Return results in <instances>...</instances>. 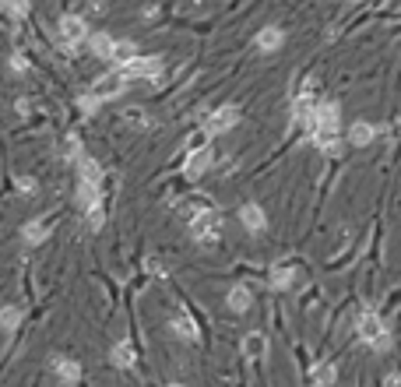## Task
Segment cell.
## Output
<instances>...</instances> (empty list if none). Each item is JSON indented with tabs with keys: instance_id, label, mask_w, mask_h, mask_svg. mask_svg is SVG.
<instances>
[{
	"instance_id": "1",
	"label": "cell",
	"mask_w": 401,
	"mask_h": 387,
	"mask_svg": "<svg viewBox=\"0 0 401 387\" xmlns=\"http://www.w3.org/2000/svg\"><path fill=\"white\" fill-rule=\"evenodd\" d=\"M88 39H92V28L81 15H64L60 25H56V42H60L67 53H78Z\"/></svg>"
},
{
	"instance_id": "2",
	"label": "cell",
	"mask_w": 401,
	"mask_h": 387,
	"mask_svg": "<svg viewBox=\"0 0 401 387\" xmlns=\"http://www.w3.org/2000/svg\"><path fill=\"white\" fill-rule=\"evenodd\" d=\"M190 236H194V243H201V247L218 243V240H222V211H218V208H208V211L194 215V218H190Z\"/></svg>"
},
{
	"instance_id": "3",
	"label": "cell",
	"mask_w": 401,
	"mask_h": 387,
	"mask_svg": "<svg viewBox=\"0 0 401 387\" xmlns=\"http://www.w3.org/2000/svg\"><path fill=\"white\" fill-rule=\"evenodd\" d=\"M240 106H233V102H229V106H218V109H208V113H201V124L218 138V134H225V131H233L236 124H240Z\"/></svg>"
},
{
	"instance_id": "4",
	"label": "cell",
	"mask_w": 401,
	"mask_h": 387,
	"mask_svg": "<svg viewBox=\"0 0 401 387\" xmlns=\"http://www.w3.org/2000/svg\"><path fill=\"white\" fill-rule=\"evenodd\" d=\"M56 222H60V211H56V215H39V218H32V222L22 226V240H25L28 247H39V243H46V240L53 236Z\"/></svg>"
},
{
	"instance_id": "5",
	"label": "cell",
	"mask_w": 401,
	"mask_h": 387,
	"mask_svg": "<svg viewBox=\"0 0 401 387\" xmlns=\"http://www.w3.org/2000/svg\"><path fill=\"white\" fill-rule=\"evenodd\" d=\"M131 85V78L124 74V67H113L109 74H102V78H95L92 81V92L102 99V102H109V99H117V95H124V88Z\"/></svg>"
},
{
	"instance_id": "6",
	"label": "cell",
	"mask_w": 401,
	"mask_h": 387,
	"mask_svg": "<svg viewBox=\"0 0 401 387\" xmlns=\"http://www.w3.org/2000/svg\"><path fill=\"white\" fill-rule=\"evenodd\" d=\"M356 335H359V342H366L370 349L387 335V327H384V320H380V313H373V310H359L356 313Z\"/></svg>"
},
{
	"instance_id": "7",
	"label": "cell",
	"mask_w": 401,
	"mask_h": 387,
	"mask_svg": "<svg viewBox=\"0 0 401 387\" xmlns=\"http://www.w3.org/2000/svg\"><path fill=\"white\" fill-rule=\"evenodd\" d=\"M296 279H300V267H296L293 261H278V264H271V271H268V289H271V293H285V289L296 286Z\"/></svg>"
},
{
	"instance_id": "8",
	"label": "cell",
	"mask_w": 401,
	"mask_h": 387,
	"mask_svg": "<svg viewBox=\"0 0 401 387\" xmlns=\"http://www.w3.org/2000/svg\"><path fill=\"white\" fill-rule=\"evenodd\" d=\"M162 57H134L127 67H124V74L131 78V81H155V78H162Z\"/></svg>"
},
{
	"instance_id": "9",
	"label": "cell",
	"mask_w": 401,
	"mask_h": 387,
	"mask_svg": "<svg viewBox=\"0 0 401 387\" xmlns=\"http://www.w3.org/2000/svg\"><path fill=\"white\" fill-rule=\"evenodd\" d=\"M240 226L250 233V236H261L264 229H268V211L257 204V201H247V204H240Z\"/></svg>"
},
{
	"instance_id": "10",
	"label": "cell",
	"mask_w": 401,
	"mask_h": 387,
	"mask_svg": "<svg viewBox=\"0 0 401 387\" xmlns=\"http://www.w3.org/2000/svg\"><path fill=\"white\" fill-rule=\"evenodd\" d=\"M211 162H215L211 145H208V148H201V151H194V155H187V162H183V180H187V183L201 180V176L211 170Z\"/></svg>"
},
{
	"instance_id": "11",
	"label": "cell",
	"mask_w": 401,
	"mask_h": 387,
	"mask_svg": "<svg viewBox=\"0 0 401 387\" xmlns=\"http://www.w3.org/2000/svg\"><path fill=\"white\" fill-rule=\"evenodd\" d=\"M313 131H324V134H338L341 131V109H338V102H320L317 106V124H313ZM310 131V134H313Z\"/></svg>"
},
{
	"instance_id": "12",
	"label": "cell",
	"mask_w": 401,
	"mask_h": 387,
	"mask_svg": "<svg viewBox=\"0 0 401 387\" xmlns=\"http://www.w3.org/2000/svg\"><path fill=\"white\" fill-rule=\"evenodd\" d=\"M225 306H229V313H247V310L254 306V293H250V286H247V282H236L233 289L225 293Z\"/></svg>"
},
{
	"instance_id": "13",
	"label": "cell",
	"mask_w": 401,
	"mask_h": 387,
	"mask_svg": "<svg viewBox=\"0 0 401 387\" xmlns=\"http://www.w3.org/2000/svg\"><path fill=\"white\" fill-rule=\"evenodd\" d=\"M49 366H53V373L60 377L64 384H71V387L81 384V363H78V359H71V356H53Z\"/></svg>"
},
{
	"instance_id": "14",
	"label": "cell",
	"mask_w": 401,
	"mask_h": 387,
	"mask_svg": "<svg viewBox=\"0 0 401 387\" xmlns=\"http://www.w3.org/2000/svg\"><path fill=\"white\" fill-rule=\"evenodd\" d=\"M254 46H257V53H278V49L285 46V32H281L278 25H264V28L254 35Z\"/></svg>"
},
{
	"instance_id": "15",
	"label": "cell",
	"mask_w": 401,
	"mask_h": 387,
	"mask_svg": "<svg viewBox=\"0 0 401 387\" xmlns=\"http://www.w3.org/2000/svg\"><path fill=\"white\" fill-rule=\"evenodd\" d=\"M169 331H173L177 338H183V342H201V327H197V320L190 313H177L173 320H169Z\"/></svg>"
},
{
	"instance_id": "16",
	"label": "cell",
	"mask_w": 401,
	"mask_h": 387,
	"mask_svg": "<svg viewBox=\"0 0 401 387\" xmlns=\"http://www.w3.org/2000/svg\"><path fill=\"white\" fill-rule=\"evenodd\" d=\"M109 363L117 366V370H134L138 363V352H134V342H117L109 352Z\"/></svg>"
},
{
	"instance_id": "17",
	"label": "cell",
	"mask_w": 401,
	"mask_h": 387,
	"mask_svg": "<svg viewBox=\"0 0 401 387\" xmlns=\"http://www.w3.org/2000/svg\"><path fill=\"white\" fill-rule=\"evenodd\" d=\"M78 180H88V183H99V187H106V170H102V162H95V158H81L78 162Z\"/></svg>"
},
{
	"instance_id": "18",
	"label": "cell",
	"mask_w": 401,
	"mask_h": 387,
	"mask_svg": "<svg viewBox=\"0 0 401 387\" xmlns=\"http://www.w3.org/2000/svg\"><path fill=\"white\" fill-rule=\"evenodd\" d=\"M113 46H117V39H113L109 32H92V39H88V49L99 60H113Z\"/></svg>"
},
{
	"instance_id": "19",
	"label": "cell",
	"mask_w": 401,
	"mask_h": 387,
	"mask_svg": "<svg viewBox=\"0 0 401 387\" xmlns=\"http://www.w3.org/2000/svg\"><path fill=\"white\" fill-rule=\"evenodd\" d=\"M373 138H377V127H373V124H366V120H356V124L349 127V145H356V148L373 145Z\"/></svg>"
},
{
	"instance_id": "20",
	"label": "cell",
	"mask_w": 401,
	"mask_h": 387,
	"mask_svg": "<svg viewBox=\"0 0 401 387\" xmlns=\"http://www.w3.org/2000/svg\"><path fill=\"white\" fill-rule=\"evenodd\" d=\"M211 138H215V134H211L204 124H201V127H194V131L183 138V155H194V151L208 148V145H211Z\"/></svg>"
},
{
	"instance_id": "21",
	"label": "cell",
	"mask_w": 401,
	"mask_h": 387,
	"mask_svg": "<svg viewBox=\"0 0 401 387\" xmlns=\"http://www.w3.org/2000/svg\"><path fill=\"white\" fill-rule=\"evenodd\" d=\"M25 324V310L22 306H0V331H8V335H15V331Z\"/></svg>"
},
{
	"instance_id": "22",
	"label": "cell",
	"mask_w": 401,
	"mask_h": 387,
	"mask_svg": "<svg viewBox=\"0 0 401 387\" xmlns=\"http://www.w3.org/2000/svg\"><path fill=\"white\" fill-rule=\"evenodd\" d=\"M134 57H138V42L134 39H117V46H113V64L127 67Z\"/></svg>"
},
{
	"instance_id": "23",
	"label": "cell",
	"mask_w": 401,
	"mask_h": 387,
	"mask_svg": "<svg viewBox=\"0 0 401 387\" xmlns=\"http://www.w3.org/2000/svg\"><path fill=\"white\" fill-rule=\"evenodd\" d=\"M180 201H183L180 208H183V215H187V222H190V218H194V215H201V211H208V208H215L208 194H187V197H180Z\"/></svg>"
},
{
	"instance_id": "24",
	"label": "cell",
	"mask_w": 401,
	"mask_h": 387,
	"mask_svg": "<svg viewBox=\"0 0 401 387\" xmlns=\"http://www.w3.org/2000/svg\"><path fill=\"white\" fill-rule=\"evenodd\" d=\"M64 158L74 162V165L85 158V141H81L78 134H67V141H64Z\"/></svg>"
},
{
	"instance_id": "25",
	"label": "cell",
	"mask_w": 401,
	"mask_h": 387,
	"mask_svg": "<svg viewBox=\"0 0 401 387\" xmlns=\"http://www.w3.org/2000/svg\"><path fill=\"white\" fill-rule=\"evenodd\" d=\"M334 380H338V366L334 363H320L313 370V387H331Z\"/></svg>"
},
{
	"instance_id": "26",
	"label": "cell",
	"mask_w": 401,
	"mask_h": 387,
	"mask_svg": "<svg viewBox=\"0 0 401 387\" xmlns=\"http://www.w3.org/2000/svg\"><path fill=\"white\" fill-rule=\"evenodd\" d=\"M124 124H127L131 131H148V127H152V120H148L145 109H127V113H124Z\"/></svg>"
},
{
	"instance_id": "27",
	"label": "cell",
	"mask_w": 401,
	"mask_h": 387,
	"mask_svg": "<svg viewBox=\"0 0 401 387\" xmlns=\"http://www.w3.org/2000/svg\"><path fill=\"white\" fill-rule=\"evenodd\" d=\"M15 190H18L22 197H35V194H39V180H35L32 173H22V176H15Z\"/></svg>"
},
{
	"instance_id": "28",
	"label": "cell",
	"mask_w": 401,
	"mask_h": 387,
	"mask_svg": "<svg viewBox=\"0 0 401 387\" xmlns=\"http://www.w3.org/2000/svg\"><path fill=\"white\" fill-rule=\"evenodd\" d=\"M264 349H268L264 335H247V338H243V352H247V359H261Z\"/></svg>"
},
{
	"instance_id": "29",
	"label": "cell",
	"mask_w": 401,
	"mask_h": 387,
	"mask_svg": "<svg viewBox=\"0 0 401 387\" xmlns=\"http://www.w3.org/2000/svg\"><path fill=\"white\" fill-rule=\"evenodd\" d=\"M99 106H102V99H99L95 92H81V95H78V109H81L85 117H95Z\"/></svg>"
},
{
	"instance_id": "30",
	"label": "cell",
	"mask_w": 401,
	"mask_h": 387,
	"mask_svg": "<svg viewBox=\"0 0 401 387\" xmlns=\"http://www.w3.org/2000/svg\"><path fill=\"white\" fill-rule=\"evenodd\" d=\"M8 15L18 18V22H25L32 15V4H28V0H8Z\"/></svg>"
},
{
	"instance_id": "31",
	"label": "cell",
	"mask_w": 401,
	"mask_h": 387,
	"mask_svg": "<svg viewBox=\"0 0 401 387\" xmlns=\"http://www.w3.org/2000/svg\"><path fill=\"white\" fill-rule=\"evenodd\" d=\"M11 71H15V74H25V71H28V53H11Z\"/></svg>"
},
{
	"instance_id": "32",
	"label": "cell",
	"mask_w": 401,
	"mask_h": 387,
	"mask_svg": "<svg viewBox=\"0 0 401 387\" xmlns=\"http://www.w3.org/2000/svg\"><path fill=\"white\" fill-rule=\"evenodd\" d=\"M384 387H401V373H387V377H384Z\"/></svg>"
},
{
	"instance_id": "33",
	"label": "cell",
	"mask_w": 401,
	"mask_h": 387,
	"mask_svg": "<svg viewBox=\"0 0 401 387\" xmlns=\"http://www.w3.org/2000/svg\"><path fill=\"white\" fill-rule=\"evenodd\" d=\"M165 387H187V384H180V380H173V384H165Z\"/></svg>"
},
{
	"instance_id": "34",
	"label": "cell",
	"mask_w": 401,
	"mask_h": 387,
	"mask_svg": "<svg viewBox=\"0 0 401 387\" xmlns=\"http://www.w3.org/2000/svg\"><path fill=\"white\" fill-rule=\"evenodd\" d=\"M0 11H8V0H0Z\"/></svg>"
},
{
	"instance_id": "35",
	"label": "cell",
	"mask_w": 401,
	"mask_h": 387,
	"mask_svg": "<svg viewBox=\"0 0 401 387\" xmlns=\"http://www.w3.org/2000/svg\"><path fill=\"white\" fill-rule=\"evenodd\" d=\"M349 4H359V0H349Z\"/></svg>"
}]
</instances>
